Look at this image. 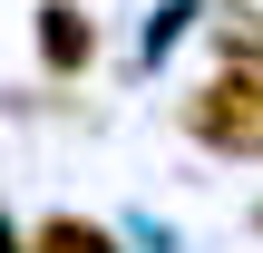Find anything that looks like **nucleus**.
<instances>
[{
    "mask_svg": "<svg viewBox=\"0 0 263 253\" xmlns=\"http://www.w3.org/2000/svg\"><path fill=\"white\" fill-rule=\"evenodd\" d=\"M185 137L215 146V156H263V59H234L185 98Z\"/></svg>",
    "mask_w": 263,
    "mask_h": 253,
    "instance_id": "f257e3e1",
    "label": "nucleus"
},
{
    "mask_svg": "<svg viewBox=\"0 0 263 253\" xmlns=\"http://www.w3.org/2000/svg\"><path fill=\"white\" fill-rule=\"evenodd\" d=\"M39 59H49L59 78H78V68L98 59V20H88L78 0H49V10H39Z\"/></svg>",
    "mask_w": 263,
    "mask_h": 253,
    "instance_id": "f03ea898",
    "label": "nucleus"
},
{
    "mask_svg": "<svg viewBox=\"0 0 263 253\" xmlns=\"http://www.w3.org/2000/svg\"><path fill=\"white\" fill-rule=\"evenodd\" d=\"M29 253H117V234L88 224V215H49V224L29 234Z\"/></svg>",
    "mask_w": 263,
    "mask_h": 253,
    "instance_id": "7ed1b4c3",
    "label": "nucleus"
},
{
    "mask_svg": "<svg viewBox=\"0 0 263 253\" xmlns=\"http://www.w3.org/2000/svg\"><path fill=\"white\" fill-rule=\"evenodd\" d=\"M0 253H29V244H20V234H10V215H0Z\"/></svg>",
    "mask_w": 263,
    "mask_h": 253,
    "instance_id": "20e7f679",
    "label": "nucleus"
}]
</instances>
